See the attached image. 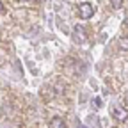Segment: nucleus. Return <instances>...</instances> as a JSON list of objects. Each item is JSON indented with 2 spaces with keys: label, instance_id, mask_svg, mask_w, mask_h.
Returning <instances> with one entry per match:
<instances>
[{
  "label": "nucleus",
  "instance_id": "nucleus-8",
  "mask_svg": "<svg viewBox=\"0 0 128 128\" xmlns=\"http://www.w3.org/2000/svg\"><path fill=\"white\" fill-rule=\"evenodd\" d=\"M2 11H4V4H2V2H0V12H2Z\"/></svg>",
  "mask_w": 128,
  "mask_h": 128
},
{
  "label": "nucleus",
  "instance_id": "nucleus-7",
  "mask_svg": "<svg viewBox=\"0 0 128 128\" xmlns=\"http://www.w3.org/2000/svg\"><path fill=\"white\" fill-rule=\"evenodd\" d=\"M124 103H126V105H128V92H126V94H124Z\"/></svg>",
  "mask_w": 128,
  "mask_h": 128
},
{
  "label": "nucleus",
  "instance_id": "nucleus-6",
  "mask_svg": "<svg viewBox=\"0 0 128 128\" xmlns=\"http://www.w3.org/2000/svg\"><path fill=\"white\" fill-rule=\"evenodd\" d=\"M110 6L114 7V9H119L123 6V0H110Z\"/></svg>",
  "mask_w": 128,
  "mask_h": 128
},
{
  "label": "nucleus",
  "instance_id": "nucleus-9",
  "mask_svg": "<svg viewBox=\"0 0 128 128\" xmlns=\"http://www.w3.org/2000/svg\"><path fill=\"white\" fill-rule=\"evenodd\" d=\"M38 2H43V0H38Z\"/></svg>",
  "mask_w": 128,
  "mask_h": 128
},
{
  "label": "nucleus",
  "instance_id": "nucleus-5",
  "mask_svg": "<svg viewBox=\"0 0 128 128\" xmlns=\"http://www.w3.org/2000/svg\"><path fill=\"white\" fill-rule=\"evenodd\" d=\"M119 46L123 48V50H128V38H119Z\"/></svg>",
  "mask_w": 128,
  "mask_h": 128
},
{
  "label": "nucleus",
  "instance_id": "nucleus-4",
  "mask_svg": "<svg viewBox=\"0 0 128 128\" xmlns=\"http://www.w3.org/2000/svg\"><path fill=\"white\" fill-rule=\"evenodd\" d=\"M50 128H66V124H64V119L54 118V119L50 121Z\"/></svg>",
  "mask_w": 128,
  "mask_h": 128
},
{
  "label": "nucleus",
  "instance_id": "nucleus-1",
  "mask_svg": "<svg viewBox=\"0 0 128 128\" xmlns=\"http://www.w3.org/2000/svg\"><path fill=\"white\" fill-rule=\"evenodd\" d=\"M92 12H94V7H92L89 2H84V4H80V6H78V16H80L82 20L91 18Z\"/></svg>",
  "mask_w": 128,
  "mask_h": 128
},
{
  "label": "nucleus",
  "instance_id": "nucleus-2",
  "mask_svg": "<svg viewBox=\"0 0 128 128\" xmlns=\"http://www.w3.org/2000/svg\"><path fill=\"white\" fill-rule=\"evenodd\" d=\"M110 112H112V116H114V119H119V121L128 119V110H126V108H123L121 105H114Z\"/></svg>",
  "mask_w": 128,
  "mask_h": 128
},
{
  "label": "nucleus",
  "instance_id": "nucleus-3",
  "mask_svg": "<svg viewBox=\"0 0 128 128\" xmlns=\"http://www.w3.org/2000/svg\"><path fill=\"white\" fill-rule=\"evenodd\" d=\"M86 39V30H84V27H75V41H78V43H82Z\"/></svg>",
  "mask_w": 128,
  "mask_h": 128
}]
</instances>
